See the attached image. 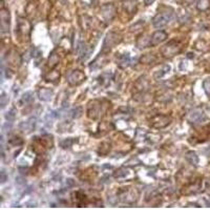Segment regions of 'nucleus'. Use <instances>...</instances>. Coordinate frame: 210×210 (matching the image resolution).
<instances>
[{
	"mask_svg": "<svg viewBox=\"0 0 210 210\" xmlns=\"http://www.w3.org/2000/svg\"><path fill=\"white\" fill-rule=\"evenodd\" d=\"M183 45L180 41L178 40H171L165 44L161 50V52L164 58H172L175 55H178L182 52Z\"/></svg>",
	"mask_w": 210,
	"mask_h": 210,
	"instance_id": "obj_6",
	"label": "nucleus"
},
{
	"mask_svg": "<svg viewBox=\"0 0 210 210\" xmlns=\"http://www.w3.org/2000/svg\"><path fill=\"white\" fill-rule=\"evenodd\" d=\"M121 41H122V37H121L120 34H118V33L116 32H109L104 39L101 52H102V54H107V52H109L110 50H111V48H115L116 45L119 44Z\"/></svg>",
	"mask_w": 210,
	"mask_h": 210,
	"instance_id": "obj_5",
	"label": "nucleus"
},
{
	"mask_svg": "<svg viewBox=\"0 0 210 210\" xmlns=\"http://www.w3.org/2000/svg\"><path fill=\"white\" fill-rule=\"evenodd\" d=\"M44 79L45 81H48V82L57 83L58 80L60 79V73H59L58 70H50L46 75H44Z\"/></svg>",
	"mask_w": 210,
	"mask_h": 210,
	"instance_id": "obj_22",
	"label": "nucleus"
},
{
	"mask_svg": "<svg viewBox=\"0 0 210 210\" xmlns=\"http://www.w3.org/2000/svg\"><path fill=\"white\" fill-rule=\"evenodd\" d=\"M6 103H9V98L6 97V96L4 95V94H2V96H1V107H4L5 105H6Z\"/></svg>",
	"mask_w": 210,
	"mask_h": 210,
	"instance_id": "obj_33",
	"label": "nucleus"
},
{
	"mask_svg": "<svg viewBox=\"0 0 210 210\" xmlns=\"http://www.w3.org/2000/svg\"><path fill=\"white\" fill-rule=\"evenodd\" d=\"M185 158H186V160H187L191 165L197 166L199 164V158L194 151H188V153H186Z\"/></svg>",
	"mask_w": 210,
	"mask_h": 210,
	"instance_id": "obj_24",
	"label": "nucleus"
},
{
	"mask_svg": "<svg viewBox=\"0 0 210 210\" xmlns=\"http://www.w3.org/2000/svg\"><path fill=\"white\" fill-rule=\"evenodd\" d=\"M130 168L128 167H121L118 170H116V172L114 173V177L118 180H125V179H130Z\"/></svg>",
	"mask_w": 210,
	"mask_h": 210,
	"instance_id": "obj_17",
	"label": "nucleus"
},
{
	"mask_svg": "<svg viewBox=\"0 0 210 210\" xmlns=\"http://www.w3.org/2000/svg\"><path fill=\"white\" fill-rule=\"evenodd\" d=\"M209 5H210L209 0H199L198 4H197V9L199 11H201V12H203V11L207 10L209 8Z\"/></svg>",
	"mask_w": 210,
	"mask_h": 210,
	"instance_id": "obj_29",
	"label": "nucleus"
},
{
	"mask_svg": "<svg viewBox=\"0 0 210 210\" xmlns=\"http://www.w3.org/2000/svg\"><path fill=\"white\" fill-rule=\"evenodd\" d=\"M171 123V118L166 115H155L149 120V124L153 128L155 129H162L165 128Z\"/></svg>",
	"mask_w": 210,
	"mask_h": 210,
	"instance_id": "obj_7",
	"label": "nucleus"
},
{
	"mask_svg": "<svg viewBox=\"0 0 210 210\" xmlns=\"http://www.w3.org/2000/svg\"><path fill=\"white\" fill-rule=\"evenodd\" d=\"M168 38V34L164 31H157L153 34L150 39V46H157L160 43L164 42Z\"/></svg>",
	"mask_w": 210,
	"mask_h": 210,
	"instance_id": "obj_14",
	"label": "nucleus"
},
{
	"mask_svg": "<svg viewBox=\"0 0 210 210\" xmlns=\"http://www.w3.org/2000/svg\"><path fill=\"white\" fill-rule=\"evenodd\" d=\"M169 72H170V65L164 64V65H162L161 68H159L157 72H155V74H153V78H155V80H159V79L163 78L165 75H167Z\"/></svg>",
	"mask_w": 210,
	"mask_h": 210,
	"instance_id": "obj_23",
	"label": "nucleus"
},
{
	"mask_svg": "<svg viewBox=\"0 0 210 210\" xmlns=\"http://www.w3.org/2000/svg\"><path fill=\"white\" fill-rule=\"evenodd\" d=\"M150 87L149 81L145 76H142L137 80L135 84V88L137 90L138 94H142V93H147L148 89Z\"/></svg>",
	"mask_w": 210,
	"mask_h": 210,
	"instance_id": "obj_13",
	"label": "nucleus"
},
{
	"mask_svg": "<svg viewBox=\"0 0 210 210\" xmlns=\"http://www.w3.org/2000/svg\"><path fill=\"white\" fill-rule=\"evenodd\" d=\"M38 97L41 101H45L48 102L52 99V95H54V92L50 88H46V87H41L38 89Z\"/></svg>",
	"mask_w": 210,
	"mask_h": 210,
	"instance_id": "obj_16",
	"label": "nucleus"
},
{
	"mask_svg": "<svg viewBox=\"0 0 210 210\" xmlns=\"http://www.w3.org/2000/svg\"><path fill=\"white\" fill-rule=\"evenodd\" d=\"M66 80H67V83L70 86H78L86 80V76L82 70H74L70 72L68 75L66 76Z\"/></svg>",
	"mask_w": 210,
	"mask_h": 210,
	"instance_id": "obj_8",
	"label": "nucleus"
},
{
	"mask_svg": "<svg viewBox=\"0 0 210 210\" xmlns=\"http://www.w3.org/2000/svg\"><path fill=\"white\" fill-rule=\"evenodd\" d=\"M117 64L120 66L121 68H126L129 66L130 64V57L128 54H124V55H120L117 57Z\"/></svg>",
	"mask_w": 210,
	"mask_h": 210,
	"instance_id": "obj_20",
	"label": "nucleus"
},
{
	"mask_svg": "<svg viewBox=\"0 0 210 210\" xmlns=\"http://www.w3.org/2000/svg\"><path fill=\"white\" fill-rule=\"evenodd\" d=\"M150 39L151 37H148L146 35H141L140 37L138 38L136 41V45L139 50H143V48H150Z\"/></svg>",
	"mask_w": 210,
	"mask_h": 210,
	"instance_id": "obj_18",
	"label": "nucleus"
},
{
	"mask_svg": "<svg viewBox=\"0 0 210 210\" xmlns=\"http://www.w3.org/2000/svg\"><path fill=\"white\" fill-rule=\"evenodd\" d=\"M203 119H205V114L201 108H194V109L190 110L187 115L188 122L192 123V124H199L202 122Z\"/></svg>",
	"mask_w": 210,
	"mask_h": 210,
	"instance_id": "obj_11",
	"label": "nucleus"
},
{
	"mask_svg": "<svg viewBox=\"0 0 210 210\" xmlns=\"http://www.w3.org/2000/svg\"><path fill=\"white\" fill-rule=\"evenodd\" d=\"M109 106L110 103L104 99L102 100L95 99V100L90 101L87 105V117L92 120H99L106 115V111L109 108Z\"/></svg>",
	"mask_w": 210,
	"mask_h": 210,
	"instance_id": "obj_1",
	"label": "nucleus"
},
{
	"mask_svg": "<svg viewBox=\"0 0 210 210\" xmlns=\"http://www.w3.org/2000/svg\"><path fill=\"white\" fill-rule=\"evenodd\" d=\"M70 114H72V117L73 118H80L81 115H82V108L76 107L75 109H73L70 111Z\"/></svg>",
	"mask_w": 210,
	"mask_h": 210,
	"instance_id": "obj_32",
	"label": "nucleus"
},
{
	"mask_svg": "<svg viewBox=\"0 0 210 210\" xmlns=\"http://www.w3.org/2000/svg\"><path fill=\"white\" fill-rule=\"evenodd\" d=\"M203 87H204L206 95L210 98V79H206V80L203 82Z\"/></svg>",
	"mask_w": 210,
	"mask_h": 210,
	"instance_id": "obj_31",
	"label": "nucleus"
},
{
	"mask_svg": "<svg viewBox=\"0 0 210 210\" xmlns=\"http://www.w3.org/2000/svg\"><path fill=\"white\" fill-rule=\"evenodd\" d=\"M143 1H144V3H145V5H150L151 3H153L155 0H143Z\"/></svg>",
	"mask_w": 210,
	"mask_h": 210,
	"instance_id": "obj_35",
	"label": "nucleus"
},
{
	"mask_svg": "<svg viewBox=\"0 0 210 210\" xmlns=\"http://www.w3.org/2000/svg\"><path fill=\"white\" fill-rule=\"evenodd\" d=\"M34 126H35V120L33 118L21 124V128L23 129V131H26V133H30L31 130L34 128Z\"/></svg>",
	"mask_w": 210,
	"mask_h": 210,
	"instance_id": "obj_26",
	"label": "nucleus"
},
{
	"mask_svg": "<svg viewBox=\"0 0 210 210\" xmlns=\"http://www.w3.org/2000/svg\"><path fill=\"white\" fill-rule=\"evenodd\" d=\"M139 191L137 190V188L135 187H125V188H120L118 190L117 197L118 200L121 201L123 203L126 204H135L139 199Z\"/></svg>",
	"mask_w": 210,
	"mask_h": 210,
	"instance_id": "obj_3",
	"label": "nucleus"
},
{
	"mask_svg": "<svg viewBox=\"0 0 210 210\" xmlns=\"http://www.w3.org/2000/svg\"><path fill=\"white\" fill-rule=\"evenodd\" d=\"M122 8L124 13H126L127 15H129V18L136 15L138 10V2L137 0H125L122 3Z\"/></svg>",
	"mask_w": 210,
	"mask_h": 210,
	"instance_id": "obj_12",
	"label": "nucleus"
},
{
	"mask_svg": "<svg viewBox=\"0 0 210 210\" xmlns=\"http://www.w3.org/2000/svg\"><path fill=\"white\" fill-rule=\"evenodd\" d=\"M0 19H1V32H2V34L9 33L11 24V15L10 11L8 9H5L4 6L1 8V11H0Z\"/></svg>",
	"mask_w": 210,
	"mask_h": 210,
	"instance_id": "obj_10",
	"label": "nucleus"
},
{
	"mask_svg": "<svg viewBox=\"0 0 210 210\" xmlns=\"http://www.w3.org/2000/svg\"><path fill=\"white\" fill-rule=\"evenodd\" d=\"M100 13L102 18L106 22H110V21H113V19L115 18L117 10H116V6L113 3H106V4L101 6Z\"/></svg>",
	"mask_w": 210,
	"mask_h": 210,
	"instance_id": "obj_9",
	"label": "nucleus"
},
{
	"mask_svg": "<svg viewBox=\"0 0 210 210\" xmlns=\"http://www.w3.org/2000/svg\"><path fill=\"white\" fill-rule=\"evenodd\" d=\"M32 33V24L31 22L23 17H18L17 26H16V35L21 42H28L31 39Z\"/></svg>",
	"mask_w": 210,
	"mask_h": 210,
	"instance_id": "obj_2",
	"label": "nucleus"
},
{
	"mask_svg": "<svg viewBox=\"0 0 210 210\" xmlns=\"http://www.w3.org/2000/svg\"><path fill=\"white\" fill-rule=\"evenodd\" d=\"M110 150V144L108 142H103L101 143L100 147H99V150H98V153L99 155H106L108 153H109Z\"/></svg>",
	"mask_w": 210,
	"mask_h": 210,
	"instance_id": "obj_27",
	"label": "nucleus"
},
{
	"mask_svg": "<svg viewBox=\"0 0 210 210\" xmlns=\"http://www.w3.org/2000/svg\"><path fill=\"white\" fill-rule=\"evenodd\" d=\"M201 189V182L197 181V182H191L187 185L184 186V188L182 189V193L184 195H191L198 193Z\"/></svg>",
	"mask_w": 210,
	"mask_h": 210,
	"instance_id": "obj_15",
	"label": "nucleus"
},
{
	"mask_svg": "<svg viewBox=\"0 0 210 210\" xmlns=\"http://www.w3.org/2000/svg\"><path fill=\"white\" fill-rule=\"evenodd\" d=\"M34 100V95H33L32 92H28L23 95V97L21 98L20 100V104L24 105V104H28V103H32Z\"/></svg>",
	"mask_w": 210,
	"mask_h": 210,
	"instance_id": "obj_28",
	"label": "nucleus"
},
{
	"mask_svg": "<svg viewBox=\"0 0 210 210\" xmlns=\"http://www.w3.org/2000/svg\"><path fill=\"white\" fill-rule=\"evenodd\" d=\"M75 141L73 140V138H68V139H64L60 142V146L62 148H70V146L73 145Z\"/></svg>",
	"mask_w": 210,
	"mask_h": 210,
	"instance_id": "obj_30",
	"label": "nucleus"
},
{
	"mask_svg": "<svg viewBox=\"0 0 210 210\" xmlns=\"http://www.w3.org/2000/svg\"><path fill=\"white\" fill-rule=\"evenodd\" d=\"M5 179H6V178H5V172L2 170V171H1V182L4 183L5 182Z\"/></svg>",
	"mask_w": 210,
	"mask_h": 210,
	"instance_id": "obj_34",
	"label": "nucleus"
},
{
	"mask_svg": "<svg viewBox=\"0 0 210 210\" xmlns=\"http://www.w3.org/2000/svg\"><path fill=\"white\" fill-rule=\"evenodd\" d=\"M59 61H60V58H59V55L57 54L56 50L50 54V56L48 57V66L50 68V70H54V68L59 64Z\"/></svg>",
	"mask_w": 210,
	"mask_h": 210,
	"instance_id": "obj_21",
	"label": "nucleus"
},
{
	"mask_svg": "<svg viewBox=\"0 0 210 210\" xmlns=\"http://www.w3.org/2000/svg\"><path fill=\"white\" fill-rule=\"evenodd\" d=\"M173 19H175V12H173V10L172 9H167L166 11L159 12L157 15L153 17V26L157 28H164L168 23L171 22Z\"/></svg>",
	"mask_w": 210,
	"mask_h": 210,
	"instance_id": "obj_4",
	"label": "nucleus"
},
{
	"mask_svg": "<svg viewBox=\"0 0 210 210\" xmlns=\"http://www.w3.org/2000/svg\"><path fill=\"white\" fill-rule=\"evenodd\" d=\"M157 60L155 55H151V54H146V55H143L142 57L140 58V63L142 64H150V63L155 62Z\"/></svg>",
	"mask_w": 210,
	"mask_h": 210,
	"instance_id": "obj_25",
	"label": "nucleus"
},
{
	"mask_svg": "<svg viewBox=\"0 0 210 210\" xmlns=\"http://www.w3.org/2000/svg\"><path fill=\"white\" fill-rule=\"evenodd\" d=\"M74 200H75V204L78 207H82V206L86 205V202H87V198L86 195L82 192V191H77V192L74 193Z\"/></svg>",
	"mask_w": 210,
	"mask_h": 210,
	"instance_id": "obj_19",
	"label": "nucleus"
}]
</instances>
